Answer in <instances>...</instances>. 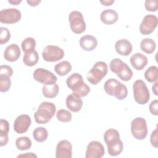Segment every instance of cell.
Listing matches in <instances>:
<instances>
[{
    "mask_svg": "<svg viewBox=\"0 0 158 158\" xmlns=\"http://www.w3.org/2000/svg\"><path fill=\"white\" fill-rule=\"evenodd\" d=\"M131 132L135 138L138 140L145 139L148 134L147 123L142 117L135 118L131 123Z\"/></svg>",
    "mask_w": 158,
    "mask_h": 158,
    "instance_id": "cell-8",
    "label": "cell"
},
{
    "mask_svg": "<svg viewBox=\"0 0 158 158\" xmlns=\"http://www.w3.org/2000/svg\"><path fill=\"white\" fill-rule=\"evenodd\" d=\"M106 93L110 96H115L118 100L125 99L128 95L127 86L115 78H110L104 85Z\"/></svg>",
    "mask_w": 158,
    "mask_h": 158,
    "instance_id": "cell-4",
    "label": "cell"
},
{
    "mask_svg": "<svg viewBox=\"0 0 158 158\" xmlns=\"http://www.w3.org/2000/svg\"><path fill=\"white\" fill-rule=\"evenodd\" d=\"M8 2L12 5H18L22 2V0H8Z\"/></svg>",
    "mask_w": 158,
    "mask_h": 158,
    "instance_id": "cell-43",
    "label": "cell"
},
{
    "mask_svg": "<svg viewBox=\"0 0 158 158\" xmlns=\"http://www.w3.org/2000/svg\"><path fill=\"white\" fill-rule=\"evenodd\" d=\"M57 118L61 122H69L72 120V114L67 110L60 109L56 114Z\"/></svg>",
    "mask_w": 158,
    "mask_h": 158,
    "instance_id": "cell-33",
    "label": "cell"
},
{
    "mask_svg": "<svg viewBox=\"0 0 158 158\" xmlns=\"http://www.w3.org/2000/svg\"><path fill=\"white\" fill-rule=\"evenodd\" d=\"M157 84H158L157 81H156V83L152 86V90L154 94L156 96L158 95V94H157Z\"/></svg>",
    "mask_w": 158,
    "mask_h": 158,
    "instance_id": "cell-42",
    "label": "cell"
},
{
    "mask_svg": "<svg viewBox=\"0 0 158 158\" xmlns=\"http://www.w3.org/2000/svg\"><path fill=\"white\" fill-rule=\"evenodd\" d=\"M33 78L44 85H52L56 83L57 80V78L54 74L43 68H38L34 71Z\"/></svg>",
    "mask_w": 158,
    "mask_h": 158,
    "instance_id": "cell-11",
    "label": "cell"
},
{
    "mask_svg": "<svg viewBox=\"0 0 158 158\" xmlns=\"http://www.w3.org/2000/svg\"><path fill=\"white\" fill-rule=\"evenodd\" d=\"M39 60V56L36 51H33L28 53H24L23 57V62L25 65L32 67L35 65Z\"/></svg>",
    "mask_w": 158,
    "mask_h": 158,
    "instance_id": "cell-27",
    "label": "cell"
},
{
    "mask_svg": "<svg viewBox=\"0 0 158 158\" xmlns=\"http://www.w3.org/2000/svg\"><path fill=\"white\" fill-rule=\"evenodd\" d=\"M21 17V12L17 9L8 8L0 11V22L2 23H15L20 21Z\"/></svg>",
    "mask_w": 158,
    "mask_h": 158,
    "instance_id": "cell-12",
    "label": "cell"
},
{
    "mask_svg": "<svg viewBox=\"0 0 158 158\" xmlns=\"http://www.w3.org/2000/svg\"><path fill=\"white\" fill-rule=\"evenodd\" d=\"M17 157H37V156L33 152H27L23 154H20L17 156Z\"/></svg>",
    "mask_w": 158,
    "mask_h": 158,
    "instance_id": "cell-39",
    "label": "cell"
},
{
    "mask_svg": "<svg viewBox=\"0 0 158 158\" xmlns=\"http://www.w3.org/2000/svg\"><path fill=\"white\" fill-rule=\"evenodd\" d=\"M80 45L83 50L91 51L96 48L98 41L94 36L87 35L81 37L80 40Z\"/></svg>",
    "mask_w": 158,
    "mask_h": 158,
    "instance_id": "cell-21",
    "label": "cell"
},
{
    "mask_svg": "<svg viewBox=\"0 0 158 158\" xmlns=\"http://www.w3.org/2000/svg\"><path fill=\"white\" fill-rule=\"evenodd\" d=\"M36 47V41L31 37L26 38L22 42V49L24 53H28L35 51Z\"/></svg>",
    "mask_w": 158,
    "mask_h": 158,
    "instance_id": "cell-30",
    "label": "cell"
},
{
    "mask_svg": "<svg viewBox=\"0 0 158 158\" xmlns=\"http://www.w3.org/2000/svg\"><path fill=\"white\" fill-rule=\"evenodd\" d=\"M100 19L104 24L112 25L117 21L118 14L114 9H106L101 12L100 15Z\"/></svg>",
    "mask_w": 158,
    "mask_h": 158,
    "instance_id": "cell-22",
    "label": "cell"
},
{
    "mask_svg": "<svg viewBox=\"0 0 158 158\" xmlns=\"http://www.w3.org/2000/svg\"><path fill=\"white\" fill-rule=\"evenodd\" d=\"M133 96L135 101L141 105L146 104L150 98L149 91L142 80H136L133 85Z\"/></svg>",
    "mask_w": 158,
    "mask_h": 158,
    "instance_id": "cell-7",
    "label": "cell"
},
{
    "mask_svg": "<svg viewBox=\"0 0 158 158\" xmlns=\"http://www.w3.org/2000/svg\"><path fill=\"white\" fill-rule=\"evenodd\" d=\"M31 123L30 117L27 114L19 115L14 123V130L19 134L25 133L29 128Z\"/></svg>",
    "mask_w": 158,
    "mask_h": 158,
    "instance_id": "cell-15",
    "label": "cell"
},
{
    "mask_svg": "<svg viewBox=\"0 0 158 158\" xmlns=\"http://www.w3.org/2000/svg\"><path fill=\"white\" fill-rule=\"evenodd\" d=\"M66 106L71 111L77 112L82 108L83 101L80 97L71 93L66 98Z\"/></svg>",
    "mask_w": 158,
    "mask_h": 158,
    "instance_id": "cell-17",
    "label": "cell"
},
{
    "mask_svg": "<svg viewBox=\"0 0 158 158\" xmlns=\"http://www.w3.org/2000/svg\"><path fill=\"white\" fill-rule=\"evenodd\" d=\"M110 70L117 74V77L122 80L127 81L133 77V72L130 67L120 59L115 58L112 59L109 64Z\"/></svg>",
    "mask_w": 158,
    "mask_h": 158,
    "instance_id": "cell-5",
    "label": "cell"
},
{
    "mask_svg": "<svg viewBox=\"0 0 158 158\" xmlns=\"http://www.w3.org/2000/svg\"><path fill=\"white\" fill-rule=\"evenodd\" d=\"M41 2V0H27V2L30 6H36Z\"/></svg>",
    "mask_w": 158,
    "mask_h": 158,
    "instance_id": "cell-40",
    "label": "cell"
},
{
    "mask_svg": "<svg viewBox=\"0 0 158 158\" xmlns=\"http://www.w3.org/2000/svg\"><path fill=\"white\" fill-rule=\"evenodd\" d=\"M108 71L107 64L103 61L96 62L87 75L88 81L92 85H98L106 75Z\"/></svg>",
    "mask_w": 158,
    "mask_h": 158,
    "instance_id": "cell-6",
    "label": "cell"
},
{
    "mask_svg": "<svg viewBox=\"0 0 158 158\" xmlns=\"http://www.w3.org/2000/svg\"><path fill=\"white\" fill-rule=\"evenodd\" d=\"M0 75H4L10 77L13 75V69L9 65H2L0 67Z\"/></svg>",
    "mask_w": 158,
    "mask_h": 158,
    "instance_id": "cell-36",
    "label": "cell"
},
{
    "mask_svg": "<svg viewBox=\"0 0 158 158\" xmlns=\"http://www.w3.org/2000/svg\"><path fill=\"white\" fill-rule=\"evenodd\" d=\"M66 83L73 94L80 98L87 96L90 92V87L83 81L82 76L78 73H73L66 80Z\"/></svg>",
    "mask_w": 158,
    "mask_h": 158,
    "instance_id": "cell-2",
    "label": "cell"
},
{
    "mask_svg": "<svg viewBox=\"0 0 158 158\" xmlns=\"http://www.w3.org/2000/svg\"><path fill=\"white\" fill-rule=\"evenodd\" d=\"M71 30L76 34H80L86 30V23L82 14L77 10L71 12L69 15Z\"/></svg>",
    "mask_w": 158,
    "mask_h": 158,
    "instance_id": "cell-9",
    "label": "cell"
},
{
    "mask_svg": "<svg viewBox=\"0 0 158 158\" xmlns=\"http://www.w3.org/2000/svg\"><path fill=\"white\" fill-rule=\"evenodd\" d=\"M114 0H104V1H100V2L106 6H111L113 3H114Z\"/></svg>",
    "mask_w": 158,
    "mask_h": 158,
    "instance_id": "cell-41",
    "label": "cell"
},
{
    "mask_svg": "<svg viewBox=\"0 0 158 158\" xmlns=\"http://www.w3.org/2000/svg\"><path fill=\"white\" fill-rule=\"evenodd\" d=\"M56 111V107L54 103L47 101L41 102L34 114L35 122L39 124L47 123L53 117Z\"/></svg>",
    "mask_w": 158,
    "mask_h": 158,
    "instance_id": "cell-3",
    "label": "cell"
},
{
    "mask_svg": "<svg viewBox=\"0 0 158 158\" xmlns=\"http://www.w3.org/2000/svg\"><path fill=\"white\" fill-rule=\"evenodd\" d=\"M130 60L131 65L137 70H143L146 66L148 62L147 57L140 52H136L133 54Z\"/></svg>",
    "mask_w": 158,
    "mask_h": 158,
    "instance_id": "cell-19",
    "label": "cell"
},
{
    "mask_svg": "<svg viewBox=\"0 0 158 158\" xmlns=\"http://www.w3.org/2000/svg\"><path fill=\"white\" fill-rule=\"evenodd\" d=\"M140 48L143 52L149 54H152L155 51L156 45L155 41L152 39L147 38L141 40Z\"/></svg>",
    "mask_w": 158,
    "mask_h": 158,
    "instance_id": "cell-26",
    "label": "cell"
},
{
    "mask_svg": "<svg viewBox=\"0 0 158 158\" xmlns=\"http://www.w3.org/2000/svg\"><path fill=\"white\" fill-rule=\"evenodd\" d=\"M72 70V65L69 61L64 60L57 63L54 66V70L60 76H64L69 73Z\"/></svg>",
    "mask_w": 158,
    "mask_h": 158,
    "instance_id": "cell-25",
    "label": "cell"
},
{
    "mask_svg": "<svg viewBox=\"0 0 158 158\" xmlns=\"http://www.w3.org/2000/svg\"><path fill=\"white\" fill-rule=\"evenodd\" d=\"M118 131L114 128L107 130L104 134V140L107 144L108 153L111 156H117L123 151V144L120 139Z\"/></svg>",
    "mask_w": 158,
    "mask_h": 158,
    "instance_id": "cell-1",
    "label": "cell"
},
{
    "mask_svg": "<svg viewBox=\"0 0 158 158\" xmlns=\"http://www.w3.org/2000/svg\"><path fill=\"white\" fill-rule=\"evenodd\" d=\"M9 123L5 119L0 120V146H4L8 143Z\"/></svg>",
    "mask_w": 158,
    "mask_h": 158,
    "instance_id": "cell-23",
    "label": "cell"
},
{
    "mask_svg": "<svg viewBox=\"0 0 158 158\" xmlns=\"http://www.w3.org/2000/svg\"><path fill=\"white\" fill-rule=\"evenodd\" d=\"M115 49L118 54L127 56L131 52L133 47L128 40L126 39H121L116 41L115 44Z\"/></svg>",
    "mask_w": 158,
    "mask_h": 158,
    "instance_id": "cell-20",
    "label": "cell"
},
{
    "mask_svg": "<svg viewBox=\"0 0 158 158\" xmlns=\"http://www.w3.org/2000/svg\"><path fill=\"white\" fill-rule=\"evenodd\" d=\"M157 69V67L154 65L149 67L144 72L145 79L150 83L157 81L158 78Z\"/></svg>",
    "mask_w": 158,
    "mask_h": 158,
    "instance_id": "cell-31",
    "label": "cell"
},
{
    "mask_svg": "<svg viewBox=\"0 0 158 158\" xmlns=\"http://www.w3.org/2000/svg\"><path fill=\"white\" fill-rule=\"evenodd\" d=\"M11 86V80L10 77L0 75V91L2 93L9 91Z\"/></svg>",
    "mask_w": 158,
    "mask_h": 158,
    "instance_id": "cell-32",
    "label": "cell"
},
{
    "mask_svg": "<svg viewBox=\"0 0 158 158\" xmlns=\"http://www.w3.org/2000/svg\"><path fill=\"white\" fill-rule=\"evenodd\" d=\"M15 145L17 149L19 150H28L31 146V141L27 136L19 137L15 141Z\"/></svg>",
    "mask_w": 158,
    "mask_h": 158,
    "instance_id": "cell-29",
    "label": "cell"
},
{
    "mask_svg": "<svg viewBox=\"0 0 158 158\" xmlns=\"http://www.w3.org/2000/svg\"><path fill=\"white\" fill-rule=\"evenodd\" d=\"M149 111L152 115H158V100L155 99L151 102L149 106Z\"/></svg>",
    "mask_w": 158,
    "mask_h": 158,
    "instance_id": "cell-37",
    "label": "cell"
},
{
    "mask_svg": "<svg viewBox=\"0 0 158 158\" xmlns=\"http://www.w3.org/2000/svg\"><path fill=\"white\" fill-rule=\"evenodd\" d=\"M157 0H146L144 3L145 8L150 12H156L157 10Z\"/></svg>",
    "mask_w": 158,
    "mask_h": 158,
    "instance_id": "cell-35",
    "label": "cell"
},
{
    "mask_svg": "<svg viewBox=\"0 0 158 158\" xmlns=\"http://www.w3.org/2000/svg\"><path fill=\"white\" fill-rule=\"evenodd\" d=\"M33 136L37 142L42 143L47 139L48 131L44 127H36L33 131Z\"/></svg>",
    "mask_w": 158,
    "mask_h": 158,
    "instance_id": "cell-28",
    "label": "cell"
},
{
    "mask_svg": "<svg viewBox=\"0 0 158 158\" xmlns=\"http://www.w3.org/2000/svg\"><path fill=\"white\" fill-rule=\"evenodd\" d=\"M64 50L57 46L48 45L42 51V57L46 62H57L64 56Z\"/></svg>",
    "mask_w": 158,
    "mask_h": 158,
    "instance_id": "cell-10",
    "label": "cell"
},
{
    "mask_svg": "<svg viewBox=\"0 0 158 158\" xmlns=\"http://www.w3.org/2000/svg\"><path fill=\"white\" fill-rule=\"evenodd\" d=\"M10 38V33L7 28L0 27V44H4L9 41Z\"/></svg>",
    "mask_w": 158,
    "mask_h": 158,
    "instance_id": "cell-34",
    "label": "cell"
},
{
    "mask_svg": "<svg viewBox=\"0 0 158 158\" xmlns=\"http://www.w3.org/2000/svg\"><path fill=\"white\" fill-rule=\"evenodd\" d=\"M150 141L151 143V145L154 146V148H157L158 146V141H157V128L152 132L151 138H150Z\"/></svg>",
    "mask_w": 158,
    "mask_h": 158,
    "instance_id": "cell-38",
    "label": "cell"
},
{
    "mask_svg": "<svg viewBox=\"0 0 158 158\" xmlns=\"http://www.w3.org/2000/svg\"><path fill=\"white\" fill-rule=\"evenodd\" d=\"M20 49L19 46L16 44L9 45L4 50V57L9 62H15L20 56Z\"/></svg>",
    "mask_w": 158,
    "mask_h": 158,
    "instance_id": "cell-18",
    "label": "cell"
},
{
    "mask_svg": "<svg viewBox=\"0 0 158 158\" xmlns=\"http://www.w3.org/2000/svg\"><path fill=\"white\" fill-rule=\"evenodd\" d=\"M43 94L48 98H54L57 96L59 93V86L55 83L52 85H44L42 88Z\"/></svg>",
    "mask_w": 158,
    "mask_h": 158,
    "instance_id": "cell-24",
    "label": "cell"
},
{
    "mask_svg": "<svg viewBox=\"0 0 158 158\" xmlns=\"http://www.w3.org/2000/svg\"><path fill=\"white\" fill-rule=\"evenodd\" d=\"M105 149L103 145L98 141H92L87 146L86 158H101L104 156Z\"/></svg>",
    "mask_w": 158,
    "mask_h": 158,
    "instance_id": "cell-14",
    "label": "cell"
},
{
    "mask_svg": "<svg viewBox=\"0 0 158 158\" xmlns=\"http://www.w3.org/2000/svg\"><path fill=\"white\" fill-rule=\"evenodd\" d=\"M56 158H71L72 156V146L70 141L63 139L59 141L56 146Z\"/></svg>",
    "mask_w": 158,
    "mask_h": 158,
    "instance_id": "cell-16",
    "label": "cell"
},
{
    "mask_svg": "<svg viewBox=\"0 0 158 158\" xmlns=\"http://www.w3.org/2000/svg\"><path fill=\"white\" fill-rule=\"evenodd\" d=\"M157 17L152 14H148L144 17L140 25L139 31L142 35H147L152 33L157 26Z\"/></svg>",
    "mask_w": 158,
    "mask_h": 158,
    "instance_id": "cell-13",
    "label": "cell"
}]
</instances>
